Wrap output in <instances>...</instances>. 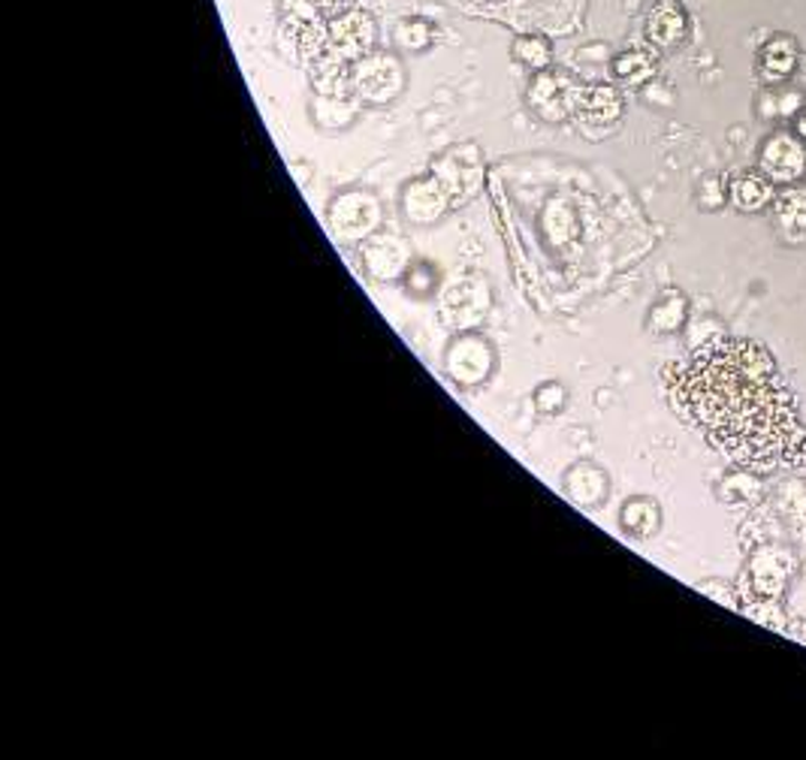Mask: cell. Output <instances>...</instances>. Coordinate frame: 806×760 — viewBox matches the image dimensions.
I'll list each match as a JSON object with an SVG mask.
<instances>
[{"label":"cell","mask_w":806,"mask_h":760,"mask_svg":"<svg viewBox=\"0 0 806 760\" xmlns=\"http://www.w3.org/2000/svg\"><path fill=\"white\" fill-rule=\"evenodd\" d=\"M677 402L712 447L755 471L795 468L806 458V428L774 359L753 342H716L677 377Z\"/></svg>","instance_id":"6da1fadb"},{"label":"cell","mask_w":806,"mask_h":760,"mask_svg":"<svg viewBox=\"0 0 806 760\" xmlns=\"http://www.w3.org/2000/svg\"><path fill=\"white\" fill-rule=\"evenodd\" d=\"M377 37V24L372 12L366 10H345L330 19L326 24V46L345 61H360L372 52Z\"/></svg>","instance_id":"7a4b0ae2"},{"label":"cell","mask_w":806,"mask_h":760,"mask_svg":"<svg viewBox=\"0 0 806 760\" xmlns=\"http://www.w3.org/2000/svg\"><path fill=\"white\" fill-rule=\"evenodd\" d=\"M761 172L774 181H797L806 172V146L795 134H774L761 148Z\"/></svg>","instance_id":"3957f363"},{"label":"cell","mask_w":806,"mask_h":760,"mask_svg":"<svg viewBox=\"0 0 806 760\" xmlns=\"http://www.w3.org/2000/svg\"><path fill=\"white\" fill-rule=\"evenodd\" d=\"M647 40L659 49V52H674L686 42L689 33V12L682 10L680 0H656L652 10L647 12L643 21Z\"/></svg>","instance_id":"277c9868"},{"label":"cell","mask_w":806,"mask_h":760,"mask_svg":"<svg viewBox=\"0 0 806 760\" xmlns=\"http://www.w3.org/2000/svg\"><path fill=\"white\" fill-rule=\"evenodd\" d=\"M351 82H354V88L360 95L384 100V97L393 95L390 85H393V88L402 85V67H399L396 58H390V55L368 52L366 58L356 61L354 73H351Z\"/></svg>","instance_id":"5b68a950"},{"label":"cell","mask_w":806,"mask_h":760,"mask_svg":"<svg viewBox=\"0 0 806 760\" xmlns=\"http://www.w3.org/2000/svg\"><path fill=\"white\" fill-rule=\"evenodd\" d=\"M797 42L792 37H774L758 52V73L765 82H786L797 70Z\"/></svg>","instance_id":"8992f818"},{"label":"cell","mask_w":806,"mask_h":760,"mask_svg":"<svg viewBox=\"0 0 806 760\" xmlns=\"http://www.w3.org/2000/svg\"><path fill=\"white\" fill-rule=\"evenodd\" d=\"M574 106L577 112L583 115L587 121H592V125H610L622 112V100H619V95L610 85L580 88V91H574Z\"/></svg>","instance_id":"52a82bcc"},{"label":"cell","mask_w":806,"mask_h":760,"mask_svg":"<svg viewBox=\"0 0 806 760\" xmlns=\"http://www.w3.org/2000/svg\"><path fill=\"white\" fill-rule=\"evenodd\" d=\"M774 199V178L761 172H740L731 181V203L740 211H761Z\"/></svg>","instance_id":"ba28073f"},{"label":"cell","mask_w":806,"mask_h":760,"mask_svg":"<svg viewBox=\"0 0 806 760\" xmlns=\"http://www.w3.org/2000/svg\"><path fill=\"white\" fill-rule=\"evenodd\" d=\"M776 227L786 241H806V190H788L776 199Z\"/></svg>","instance_id":"9c48e42d"},{"label":"cell","mask_w":806,"mask_h":760,"mask_svg":"<svg viewBox=\"0 0 806 760\" xmlns=\"http://www.w3.org/2000/svg\"><path fill=\"white\" fill-rule=\"evenodd\" d=\"M529 100H532L534 109L544 115V118H562V103H568L562 82H559V76L553 73H544L534 79Z\"/></svg>","instance_id":"30bf717a"},{"label":"cell","mask_w":806,"mask_h":760,"mask_svg":"<svg viewBox=\"0 0 806 760\" xmlns=\"http://www.w3.org/2000/svg\"><path fill=\"white\" fill-rule=\"evenodd\" d=\"M613 73H617L619 82L643 85L647 79H652V73H656V55L640 52V49H631V52L617 55V61H613Z\"/></svg>","instance_id":"8fae6325"},{"label":"cell","mask_w":806,"mask_h":760,"mask_svg":"<svg viewBox=\"0 0 806 760\" xmlns=\"http://www.w3.org/2000/svg\"><path fill=\"white\" fill-rule=\"evenodd\" d=\"M513 58L529 67V70H544L553 61V46L541 33H523L513 40Z\"/></svg>","instance_id":"7c38bea8"},{"label":"cell","mask_w":806,"mask_h":760,"mask_svg":"<svg viewBox=\"0 0 806 760\" xmlns=\"http://www.w3.org/2000/svg\"><path fill=\"white\" fill-rule=\"evenodd\" d=\"M435 40V24L426 19H409L396 28L399 49L405 52H426Z\"/></svg>","instance_id":"4fadbf2b"},{"label":"cell","mask_w":806,"mask_h":760,"mask_svg":"<svg viewBox=\"0 0 806 760\" xmlns=\"http://www.w3.org/2000/svg\"><path fill=\"white\" fill-rule=\"evenodd\" d=\"M622 525H626V532L638 534V537H647V534L656 532V525H659V507L652 504V501H631L626 504V511H622Z\"/></svg>","instance_id":"5bb4252c"},{"label":"cell","mask_w":806,"mask_h":760,"mask_svg":"<svg viewBox=\"0 0 806 760\" xmlns=\"http://www.w3.org/2000/svg\"><path fill=\"white\" fill-rule=\"evenodd\" d=\"M324 10H338V12H345V0H317Z\"/></svg>","instance_id":"9a60e30c"},{"label":"cell","mask_w":806,"mask_h":760,"mask_svg":"<svg viewBox=\"0 0 806 760\" xmlns=\"http://www.w3.org/2000/svg\"><path fill=\"white\" fill-rule=\"evenodd\" d=\"M797 134H800V139H804V142H806V112L800 115V118H797Z\"/></svg>","instance_id":"2e32d148"}]
</instances>
